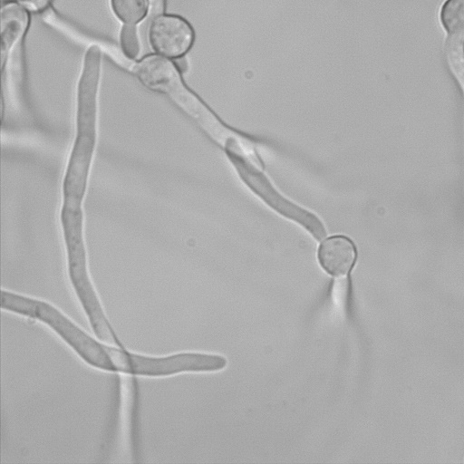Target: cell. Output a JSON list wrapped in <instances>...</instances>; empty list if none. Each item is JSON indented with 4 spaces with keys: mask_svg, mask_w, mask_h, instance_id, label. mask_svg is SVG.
Here are the masks:
<instances>
[{
    "mask_svg": "<svg viewBox=\"0 0 464 464\" xmlns=\"http://www.w3.org/2000/svg\"><path fill=\"white\" fill-rule=\"evenodd\" d=\"M441 24L451 43L464 41V0H447L440 10Z\"/></svg>",
    "mask_w": 464,
    "mask_h": 464,
    "instance_id": "3",
    "label": "cell"
},
{
    "mask_svg": "<svg viewBox=\"0 0 464 464\" xmlns=\"http://www.w3.org/2000/svg\"><path fill=\"white\" fill-rule=\"evenodd\" d=\"M111 6L114 14L123 24H137L147 15L149 1L111 0Z\"/></svg>",
    "mask_w": 464,
    "mask_h": 464,
    "instance_id": "4",
    "label": "cell"
},
{
    "mask_svg": "<svg viewBox=\"0 0 464 464\" xmlns=\"http://www.w3.org/2000/svg\"><path fill=\"white\" fill-rule=\"evenodd\" d=\"M148 34L156 54L167 59L183 58L195 40V32L191 24L183 17L170 14L154 17Z\"/></svg>",
    "mask_w": 464,
    "mask_h": 464,
    "instance_id": "1",
    "label": "cell"
},
{
    "mask_svg": "<svg viewBox=\"0 0 464 464\" xmlns=\"http://www.w3.org/2000/svg\"><path fill=\"white\" fill-rule=\"evenodd\" d=\"M5 1V0H3ZM6 2H14L28 12L44 13L50 9L53 0H5Z\"/></svg>",
    "mask_w": 464,
    "mask_h": 464,
    "instance_id": "6",
    "label": "cell"
},
{
    "mask_svg": "<svg viewBox=\"0 0 464 464\" xmlns=\"http://www.w3.org/2000/svg\"><path fill=\"white\" fill-rule=\"evenodd\" d=\"M120 43L123 55L127 59H137L140 53V42L136 24H123L120 33Z\"/></svg>",
    "mask_w": 464,
    "mask_h": 464,
    "instance_id": "5",
    "label": "cell"
},
{
    "mask_svg": "<svg viewBox=\"0 0 464 464\" xmlns=\"http://www.w3.org/2000/svg\"><path fill=\"white\" fill-rule=\"evenodd\" d=\"M321 266L334 276L348 274L356 260V249L347 237L335 236L324 240L318 250Z\"/></svg>",
    "mask_w": 464,
    "mask_h": 464,
    "instance_id": "2",
    "label": "cell"
}]
</instances>
